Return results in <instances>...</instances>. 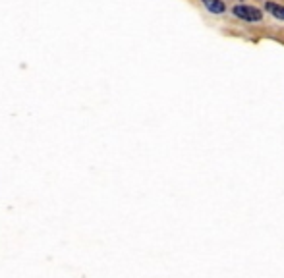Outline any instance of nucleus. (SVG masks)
Masks as SVG:
<instances>
[{
    "instance_id": "nucleus-2",
    "label": "nucleus",
    "mask_w": 284,
    "mask_h": 278,
    "mask_svg": "<svg viewBox=\"0 0 284 278\" xmlns=\"http://www.w3.org/2000/svg\"><path fill=\"white\" fill-rule=\"evenodd\" d=\"M265 10H267L271 16H275L277 20L284 22V6L277 4V2H267V4H265Z\"/></svg>"
},
{
    "instance_id": "nucleus-3",
    "label": "nucleus",
    "mask_w": 284,
    "mask_h": 278,
    "mask_svg": "<svg viewBox=\"0 0 284 278\" xmlns=\"http://www.w3.org/2000/svg\"><path fill=\"white\" fill-rule=\"evenodd\" d=\"M203 4H205V8H207L209 12H213V14H222V12L226 10V6H224L222 0H203Z\"/></svg>"
},
{
    "instance_id": "nucleus-1",
    "label": "nucleus",
    "mask_w": 284,
    "mask_h": 278,
    "mask_svg": "<svg viewBox=\"0 0 284 278\" xmlns=\"http://www.w3.org/2000/svg\"><path fill=\"white\" fill-rule=\"evenodd\" d=\"M234 16L236 18H240V20H244V22H261V10H257V8H253V6H246V4H238V6H234Z\"/></svg>"
}]
</instances>
